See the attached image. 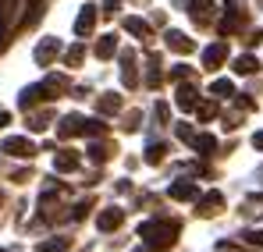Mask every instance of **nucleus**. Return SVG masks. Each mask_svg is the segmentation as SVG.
<instances>
[{"label": "nucleus", "instance_id": "nucleus-1", "mask_svg": "<svg viewBox=\"0 0 263 252\" xmlns=\"http://www.w3.org/2000/svg\"><path fill=\"white\" fill-rule=\"evenodd\" d=\"M178 231H181V224L171 220V217H153V220H142L139 224V238H142V245L153 252H164L171 249L178 242Z\"/></svg>", "mask_w": 263, "mask_h": 252}, {"label": "nucleus", "instance_id": "nucleus-2", "mask_svg": "<svg viewBox=\"0 0 263 252\" xmlns=\"http://www.w3.org/2000/svg\"><path fill=\"white\" fill-rule=\"evenodd\" d=\"M0 153L18 157V160H32V157H36V146H32L25 135H7V139L0 142Z\"/></svg>", "mask_w": 263, "mask_h": 252}, {"label": "nucleus", "instance_id": "nucleus-3", "mask_svg": "<svg viewBox=\"0 0 263 252\" xmlns=\"http://www.w3.org/2000/svg\"><path fill=\"white\" fill-rule=\"evenodd\" d=\"M57 57H61V40H57V36L40 40V46H36V64H40V68H50Z\"/></svg>", "mask_w": 263, "mask_h": 252}, {"label": "nucleus", "instance_id": "nucleus-4", "mask_svg": "<svg viewBox=\"0 0 263 252\" xmlns=\"http://www.w3.org/2000/svg\"><path fill=\"white\" fill-rule=\"evenodd\" d=\"M220 206H224V196H220L217 188H214V192L196 196V213H199V217H217Z\"/></svg>", "mask_w": 263, "mask_h": 252}, {"label": "nucleus", "instance_id": "nucleus-5", "mask_svg": "<svg viewBox=\"0 0 263 252\" xmlns=\"http://www.w3.org/2000/svg\"><path fill=\"white\" fill-rule=\"evenodd\" d=\"M79 167H82V157L75 149H57L53 153V170L57 174H75Z\"/></svg>", "mask_w": 263, "mask_h": 252}, {"label": "nucleus", "instance_id": "nucleus-6", "mask_svg": "<svg viewBox=\"0 0 263 252\" xmlns=\"http://www.w3.org/2000/svg\"><path fill=\"white\" fill-rule=\"evenodd\" d=\"M224 61H228V40H217V43H210V46L203 50V68L214 71V68H220Z\"/></svg>", "mask_w": 263, "mask_h": 252}, {"label": "nucleus", "instance_id": "nucleus-7", "mask_svg": "<svg viewBox=\"0 0 263 252\" xmlns=\"http://www.w3.org/2000/svg\"><path fill=\"white\" fill-rule=\"evenodd\" d=\"M167 196H171L175 203H192V199L199 196V185H196V181H171Z\"/></svg>", "mask_w": 263, "mask_h": 252}, {"label": "nucleus", "instance_id": "nucleus-8", "mask_svg": "<svg viewBox=\"0 0 263 252\" xmlns=\"http://www.w3.org/2000/svg\"><path fill=\"white\" fill-rule=\"evenodd\" d=\"M125 224V210H118V206H110V210H103L96 217V227L103 231V235H110V231H118Z\"/></svg>", "mask_w": 263, "mask_h": 252}, {"label": "nucleus", "instance_id": "nucleus-9", "mask_svg": "<svg viewBox=\"0 0 263 252\" xmlns=\"http://www.w3.org/2000/svg\"><path fill=\"white\" fill-rule=\"evenodd\" d=\"M96 18H100V11H96L92 4H86V7L79 11V18H75V36H89V32L96 29Z\"/></svg>", "mask_w": 263, "mask_h": 252}, {"label": "nucleus", "instance_id": "nucleus-10", "mask_svg": "<svg viewBox=\"0 0 263 252\" xmlns=\"http://www.w3.org/2000/svg\"><path fill=\"white\" fill-rule=\"evenodd\" d=\"M189 14L196 25H210L214 22V4L210 0H189Z\"/></svg>", "mask_w": 263, "mask_h": 252}, {"label": "nucleus", "instance_id": "nucleus-11", "mask_svg": "<svg viewBox=\"0 0 263 252\" xmlns=\"http://www.w3.org/2000/svg\"><path fill=\"white\" fill-rule=\"evenodd\" d=\"M121 82H125V89H139V71H135V53L132 50H125L121 53Z\"/></svg>", "mask_w": 263, "mask_h": 252}, {"label": "nucleus", "instance_id": "nucleus-12", "mask_svg": "<svg viewBox=\"0 0 263 252\" xmlns=\"http://www.w3.org/2000/svg\"><path fill=\"white\" fill-rule=\"evenodd\" d=\"M82 114H68L61 125H57V139H75V135H82Z\"/></svg>", "mask_w": 263, "mask_h": 252}, {"label": "nucleus", "instance_id": "nucleus-13", "mask_svg": "<svg viewBox=\"0 0 263 252\" xmlns=\"http://www.w3.org/2000/svg\"><path fill=\"white\" fill-rule=\"evenodd\" d=\"M164 46L175 50V53H192V50H196V43L189 40L185 32H167V36H164Z\"/></svg>", "mask_w": 263, "mask_h": 252}, {"label": "nucleus", "instance_id": "nucleus-14", "mask_svg": "<svg viewBox=\"0 0 263 252\" xmlns=\"http://www.w3.org/2000/svg\"><path fill=\"white\" fill-rule=\"evenodd\" d=\"M22 11V0H0V32H7V25L18 18Z\"/></svg>", "mask_w": 263, "mask_h": 252}, {"label": "nucleus", "instance_id": "nucleus-15", "mask_svg": "<svg viewBox=\"0 0 263 252\" xmlns=\"http://www.w3.org/2000/svg\"><path fill=\"white\" fill-rule=\"evenodd\" d=\"M175 103H178V110H196V103H199V100H196V89H192L189 82H181L178 85Z\"/></svg>", "mask_w": 263, "mask_h": 252}, {"label": "nucleus", "instance_id": "nucleus-16", "mask_svg": "<svg viewBox=\"0 0 263 252\" xmlns=\"http://www.w3.org/2000/svg\"><path fill=\"white\" fill-rule=\"evenodd\" d=\"M196 153H203V157H210L214 149H217V139L214 135H206V131H199V135H192V142H189Z\"/></svg>", "mask_w": 263, "mask_h": 252}, {"label": "nucleus", "instance_id": "nucleus-17", "mask_svg": "<svg viewBox=\"0 0 263 252\" xmlns=\"http://www.w3.org/2000/svg\"><path fill=\"white\" fill-rule=\"evenodd\" d=\"M125 32H132L135 40H149V22L146 18H125Z\"/></svg>", "mask_w": 263, "mask_h": 252}, {"label": "nucleus", "instance_id": "nucleus-18", "mask_svg": "<svg viewBox=\"0 0 263 252\" xmlns=\"http://www.w3.org/2000/svg\"><path fill=\"white\" fill-rule=\"evenodd\" d=\"M114 53H118V36H114V32H110V36H100V43H96V57H100V61H110Z\"/></svg>", "mask_w": 263, "mask_h": 252}, {"label": "nucleus", "instance_id": "nucleus-19", "mask_svg": "<svg viewBox=\"0 0 263 252\" xmlns=\"http://www.w3.org/2000/svg\"><path fill=\"white\" fill-rule=\"evenodd\" d=\"M96 110L107 118V114H118L121 110V96H114V92H103L100 100H96Z\"/></svg>", "mask_w": 263, "mask_h": 252}, {"label": "nucleus", "instance_id": "nucleus-20", "mask_svg": "<svg viewBox=\"0 0 263 252\" xmlns=\"http://www.w3.org/2000/svg\"><path fill=\"white\" fill-rule=\"evenodd\" d=\"M220 114L217 100H203V103H196V118H199V125H206V121H214Z\"/></svg>", "mask_w": 263, "mask_h": 252}, {"label": "nucleus", "instance_id": "nucleus-21", "mask_svg": "<svg viewBox=\"0 0 263 252\" xmlns=\"http://www.w3.org/2000/svg\"><path fill=\"white\" fill-rule=\"evenodd\" d=\"M260 71V61L253 57V53H242L238 61H235V75H256Z\"/></svg>", "mask_w": 263, "mask_h": 252}, {"label": "nucleus", "instance_id": "nucleus-22", "mask_svg": "<svg viewBox=\"0 0 263 252\" xmlns=\"http://www.w3.org/2000/svg\"><path fill=\"white\" fill-rule=\"evenodd\" d=\"M86 61V43H75V46H68V53H64V64L68 68H79Z\"/></svg>", "mask_w": 263, "mask_h": 252}, {"label": "nucleus", "instance_id": "nucleus-23", "mask_svg": "<svg viewBox=\"0 0 263 252\" xmlns=\"http://www.w3.org/2000/svg\"><path fill=\"white\" fill-rule=\"evenodd\" d=\"M103 131H107V121H103V118H86V121H82V135H96V139H100Z\"/></svg>", "mask_w": 263, "mask_h": 252}, {"label": "nucleus", "instance_id": "nucleus-24", "mask_svg": "<svg viewBox=\"0 0 263 252\" xmlns=\"http://www.w3.org/2000/svg\"><path fill=\"white\" fill-rule=\"evenodd\" d=\"M164 153H167V146H164V142H153V146L146 149V164H149V167L164 164Z\"/></svg>", "mask_w": 263, "mask_h": 252}, {"label": "nucleus", "instance_id": "nucleus-25", "mask_svg": "<svg viewBox=\"0 0 263 252\" xmlns=\"http://www.w3.org/2000/svg\"><path fill=\"white\" fill-rule=\"evenodd\" d=\"M86 153H89V160H92V164H103V160H107L114 149H110V146H103V142H92Z\"/></svg>", "mask_w": 263, "mask_h": 252}, {"label": "nucleus", "instance_id": "nucleus-26", "mask_svg": "<svg viewBox=\"0 0 263 252\" xmlns=\"http://www.w3.org/2000/svg\"><path fill=\"white\" fill-rule=\"evenodd\" d=\"M210 92H214V96H228V100H231V96H235V82H231V79H217V82L210 85Z\"/></svg>", "mask_w": 263, "mask_h": 252}, {"label": "nucleus", "instance_id": "nucleus-27", "mask_svg": "<svg viewBox=\"0 0 263 252\" xmlns=\"http://www.w3.org/2000/svg\"><path fill=\"white\" fill-rule=\"evenodd\" d=\"M160 79H164V75H160V61H157V57H149V71H146V85H149V89H157V85H160Z\"/></svg>", "mask_w": 263, "mask_h": 252}, {"label": "nucleus", "instance_id": "nucleus-28", "mask_svg": "<svg viewBox=\"0 0 263 252\" xmlns=\"http://www.w3.org/2000/svg\"><path fill=\"white\" fill-rule=\"evenodd\" d=\"M171 79H175V82H189V79H192V68H189V64H175V68H171Z\"/></svg>", "mask_w": 263, "mask_h": 252}, {"label": "nucleus", "instance_id": "nucleus-29", "mask_svg": "<svg viewBox=\"0 0 263 252\" xmlns=\"http://www.w3.org/2000/svg\"><path fill=\"white\" fill-rule=\"evenodd\" d=\"M153 118H157V125H167V121H171V107H167V103H157V107H153Z\"/></svg>", "mask_w": 263, "mask_h": 252}, {"label": "nucleus", "instance_id": "nucleus-30", "mask_svg": "<svg viewBox=\"0 0 263 252\" xmlns=\"http://www.w3.org/2000/svg\"><path fill=\"white\" fill-rule=\"evenodd\" d=\"M64 249H68V238H50L40 252H64Z\"/></svg>", "mask_w": 263, "mask_h": 252}, {"label": "nucleus", "instance_id": "nucleus-31", "mask_svg": "<svg viewBox=\"0 0 263 252\" xmlns=\"http://www.w3.org/2000/svg\"><path fill=\"white\" fill-rule=\"evenodd\" d=\"M89 210H92V199H82V203H79V206L71 210V220H82V217H86Z\"/></svg>", "mask_w": 263, "mask_h": 252}, {"label": "nucleus", "instance_id": "nucleus-32", "mask_svg": "<svg viewBox=\"0 0 263 252\" xmlns=\"http://www.w3.org/2000/svg\"><path fill=\"white\" fill-rule=\"evenodd\" d=\"M242 238H246V242H249L253 249H263V231H246Z\"/></svg>", "mask_w": 263, "mask_h": 252}, {"label": "nucleus", "instance_id": "nucleus-33", "mask_svg": "<svg viewBox=\"0 0 263 252\" xmlns=\"http://www.w3.org/2000/svg\"><path fill=\"white\" fill-rule=\"evenodd\" d=\"M175 135L181 139V142H192V135H196V131H192L189 125H178V128H175Z\"/></svg>", "mask_w": 263, "mask_h": 252}, {"label": "nucleus", "instance_id": "nucleus-34", "mask_svg": "<svg viewBox=\"0 0 263 252\" xmlns=\"http://www.w3.org/2000/svg\"><path fill=\"white\" fill-rule=\"evenodd\" d=\"M114 11H121V0H103V11L100 14H110L114 18Z\"/></svg>", "mask_w": 263, "mask_h": 252}, {"label": "nucleus", "instance_id": "nucleus-35", "mask_svg": "<svg viewBox=\"0 0 263 252\" xmlns=\"http://www.w3.org/2000/svg\"><path fill=\"white\" fill-rule=\"evenodd\" d=\"M46 125H50V118H46V114H40V118H32V125H29V128H32V131H43Z\"/></svg>", "mask_w": 263, "mask_h": 252}, {"label": "nucleus", "instance_id": "nucleus-36", "mask_svg": "<svg viewBox=\"0 0 263 252\" xmlns=\"http://www.w3.org/2000/svg\"><path fill=\"white\" fill-rule=\"evenodd\" d=\"M139 118H142V114H139V110H132V114H128V125H125V128L135 131V128H139Z\"/></svg>", "mask_w": 263, "mask_h": 252}, {"label": "nucleus", "instance_id": "nucleus-37", "mask_svg": "<svg viewBox=\"0 0 263 252\" xmlns=\"http://www.w3.org/2000/svg\"><path fill=\"white\" fill-rule=\"evenodd\" d=\"M253 146H256V149H263V131H256V135H253Z\"/></svg>", "mask_w": 263, "mask_h": 252}, {"label": "nucleus", "instance_id": "nucleus-38", "mask_svg": "<svg viewBox=\"0 0 263 252\" xmlns=\"http://www.w3.org/2000/svg\"><path fill=\"white\" fill-rule=\"evenodd\" d=\"M7 121H11V114H4V110H0V128L7 125Z\"/></svg>", "mask_w": 263, "mask_h": 252}, {"label": "nucleus", "instance_id": "nucleus-39", "mask_svg": "<svg viewBox=\"0 0 263 252\" xmlns=\"http://www.w3.org/2000/svg\"><path fill=\"white\" fill-rule=\"evenodd\" d=\"M220 249H224V252H249V249H228V245H220Z\"/></svg>", "mask_w": 263, "mask_h": 252}, {"label": "nucleus", "instance_id": "nucleus-40", "mask_svg": "<svg viewBox=\"0 0 263 252\" xmlns=\"http://www.w3.org/2000/svg\"><path fill=\"white\" fill-rule=\"evenodd\" d=\"M132 252H146V245H142V249H132Z\"/></svg>", "mask_w": 263, "mask_h": 252}, {"label": "nucleus", "instance_id": "nucleus-41", "mask_svg": "<svg viewBox=\"0 0 263 252\" xmlns=\"http://www.w3.org/2000/svg\"><path fill=\"white\" fill-rule=\"evenodd\" d=\"M0 252H4V249H0Z\"/></svg>", "mask_w": 263, "mask_h": 252}]
</instances>
